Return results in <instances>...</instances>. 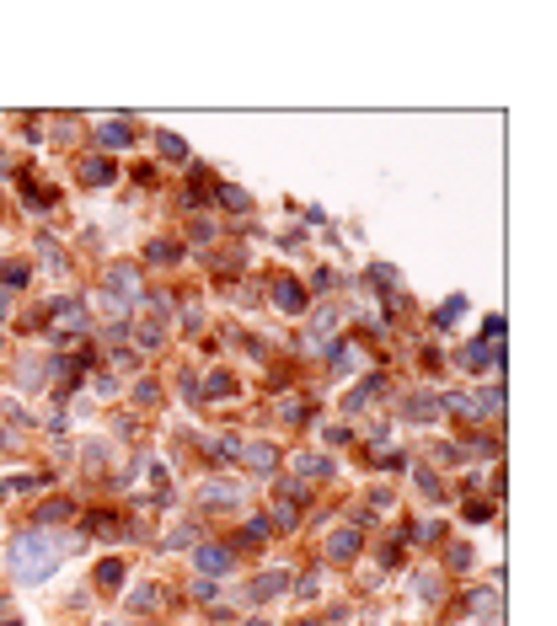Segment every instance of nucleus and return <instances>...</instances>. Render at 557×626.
I'll list each match as a JSON object with an SVG mask.
<instances>
[{
    "label": "nucleus",
    "mask_w": 557,
    "mask_h": 626,
    "mask_svg": "<svg viewBox=\"0 0 557 626\" xmlns=\"http://www.w3.org/2000/svg\"><path fill=\"white\" fill-rule=\"evenodd\" d=\"M107 284L118 289V300H140V273H134L129 263H113V268H107Z\"/></svg>",
    "instance_id": "7ed1b4c3"
},
{
    "label": "nucleus",
    "mask_w": 557,
    "mask_h": 626,
    "mask_svg": "<svg viewBox=\"0 0 557 626\" xmlns=\"http://www.w3.org/2000/svg\"><path fill=\"white\" fill-rule=\"evenodd\" d=\"M461 311H466V300H450L445 311H439V326H450V322H461Z\"/></svg>",
    "instance_id": "4be33fe9"
},
{
    "label": "nucleus",
    "mask_w": 557,
    "mask_h": 626,
    "mask_svg": "<svg viewBox=\"0 0 557 626\" xmlns=\"http://www.w3.org/2000/svg\"><path fill=\"white\" fill-rule=\"evenodd\" d=\"M434 412H439V407H434L429 396H413V402H408V418H418V423H429Z\"/></svg>",
    "instance_id": "dca6fc26"
},
{
    "label": "nucleus",
    "mask_w": 557,
    "mask_h": 626,
    "mask_svg": "<svg viewBox=\"0 0 557 626\" xmlns=\"http://www.w3.org/2000/svg\"><path fill=\"white\" fill-rule=\"evenodd\" d=\"M199 508H241V487L236 482H204L199 487Z\"/></svg>",
    "instance_id": "f03ea898"
},
{
    "label": "nucleus",
    "mask_w": 557,
    "mask_h": 626,
    "mask_svg": "<svg viewBox=\"0 0 557 626\" xmlns=\"http://www.w3.org/2000/svg\"><path fill=\"white\" fill-rule=\"evenodd\" d=\"M60 322L70 326V332H86V311L81 305H60Z\"/></svg>",
    "instance_id": "2eb2a0df"
},
{
    "label": "nucleus",
    "mask_w": 557,
    "mask_h": 626,
    "mask_svg": "<svg viewBox=\"0 0 557 626\" xmlns=\"http://www.w3.org/2000/svg\"><path fill=\"white\" fill-rule=\"evenodd\" d=\"M193 557H199V567H204V573H226V567H230V551H226V546H204V551H193Z\"/></svg>",
    "instance_id": "0eeeda50"
},
{
    "label": "nucleus",
    "mask_w": 557,
    "mask_h": 626,
    "mask_svg": "<svg viewBox=\"0 0 557 626\" xmlns=\"http://www.w3.org/2000/svg\"><path fill=\"white\" fill-rule=\"evenodd\" d=\"M461 359H466V364H472V369H482V364H488V348H482V343H477V348H466V353H461Z\"/></svg>",
    "instance_id": "5701e85b"
},
{
    "label": "nucleus",
    "mask_w": 557,
    "mask_h": 626,
    "mask_svg": "<svg viewBox=\"0 0 557 626\" xmlns=\"http://www.w3.org/2000/svg\"><path fill=\"white\" fill-rule=\"evenodd\" d=\"M156 145H161V156H172V161H188V145L177 134H156Z\"/></svg>",
    "instance_id": "ddd939ff"
},
{
    "label": "nucleus",
    "mask_w": 557,
    "mask_h": 626,
    "mask_svg": "<svg viewBox=\"0 0 557 626\" xmlns=\"http://www.w3.org/2000/svg\"><path fill=\"white\" fill-rule=\"evenodd\" d=\"M300 471H306V477H327L332 461H327V455H300Z\"/></svg>",
    "instance_id": "f3484780"
},
{
    "label": "nucleus",
    "mask_w": 557,
    "mask_h": 626,
    "mask_svg": "<svg viewBox=\"0 0 557 626\" xmlns=\"http://www.w3.org/2000/svg\"><path fill=\"white\" fill-rule=\"evenodd\" d=\"M327 551L338 557V562H354V551H359V530H338L327 541Z\"/></svg>",
    "instance_id": "423d86ee"
},
{
    "label": "nucleus",
    "mask_w": 557,
    "mask_h": 626,
    "mask_svg": "<svg viewBox=\"0 0 557 626\" xmlns=\"http://www.w3.org/2000/svg\"><path fill=\"white\" fill-rule=\"evenodd\" d=\"M97 140H102L107 150H124L134 134H129V123H102V129H97Z\"/></svg>",
    "instance_id": "1a4fd4ad"
},
{
    "label": "nucleus",
    "mask_w": 557,
    "mask_h": 626,
    "mask_svg": "<svg viewBox=\"0 0 557 626\" xmlns=\"http://www.w3.org/2000/svg\"><path fill=\"white\" fill-rule=\"evenodd\" d=\"M6 626H17V621H6Z\"/></svg>",
    "instance_id": "a878e982"
},
{
    "label": "nucleus",
    "mask_w": 557,
    "mask_h": 626,
    "mask_svg": "<svg viewBox=\"0 0 557 626\" xmlns=\"http://www.w3.org/2000/svg\"><path fill=\"white\" fill-rule=\"evenodd\" d=\"M220 203H226V209H247V193H236V187H220Z\"/></svg>",
    "instance_id": "412c9836"
},
{
    "label": "nucleus",
    "mask_w": 557,
    "mask_h": 626,
    "mask_svg": "<svg viewBox=\"0 0 557 626\" xmlns=\"http://www.w3.org/2000/svg\"><path fill=\"white\" fill-rule=\"evenodd\" d=\"M150 257H156V263H177V246H172V241H156V246H150Z\"/></svg>",
    "instance_id": "aec40b11"
},
{
    "label": "nucleus",
    "mask_w": 557,
    "mask_h": 626,
    "mask_svg": "<svg viewBox=\"0 0 557 626\" xmlns=\"http://www.w3.org/2000/svg\"><path fill=\"white\" fill-rule=\"evenodd\" d=\"M97 584H102V589L124 584V562H102V567H97Z\"/></svg>",
    "instance_id": "4468645a"
},
{
    "label": "nucleus",
    "mask_w": 557,
    "mask_h": 626,
    "mask_svg": "<svg viewBox=\"0 0 557 626\" xmlns=\"http://www.w3.org/2000/svg\"><path fill=\"white\" fill-rule=\"evenodd\" d=\"M6 311H11V300H6V295H0V316H6Z\"/></svg>",
    "instance_id": "393cba45"
},
{
    "label": "nucleus",
    "mask_w": 557,
    "mask_h": 626,
    "mask_svg": "<svg viewBox=\"0 0 557 626\" xmlns=\"http://www.w3.org/2000/svg\"><path fill=\"white\" fill-rule=\"evenodd\" d=\"M273 594H284V573H263V578H252L247 600H273Z\"/></svg>",
    "instance_id": "39448f33"
},
{
    "label": "nucleus",
    "mask_w": 557,
    "mask_h": 626,
    "mask_svg": "<svg viewBox=\"0 0 557 626\" xmlns=\"http://www.w3.org/2000/svg\"><path fill=\"white\" fill-rule=\"evenodd\" d=\"M134 338H140V348H156V343H161V322H140Z\"/></svg>",
    "instance_id": "a211bd4d"
},
{
    "label": "nucleus",
    "mask_w": 557,
    "mask_h": 626,
    "mask_svg": "<svg viewBox=\"0 0 557 626\" xmlns=\"http://www.w3.org/2000/svg\"><path fill=\"white\" fill-rule=\"evenodd\" d=\"M64 557H70V541H64V535H54V530H27V535H17L11 567H17L21 584H43Z\"/></svg>",
    "instance_id": "f257e3e1"
},
{
    "label": "nucleus",
    "mask_w": 557,
    "mask_h": 626,
    "mask_svg": "<svg viewBox=\"0 0 557 626\" xmlns=\"http://www.w3.org/2000/svg\"><path fill=\"white\" fill-rule=\"evenodd\" d=\"M204 391H209V396H230V391H236V380H230V375H209Z\"/></svg>",
    "instance_id": "6ab92c4d"
},
{
    "label": "nucleus",
    "mask_w": 557,
    "mask_h": 626,
    "mask_svg": "<svg viewBox=\"0 0 557 626\" xmlns=\"http://www.w3.org/2000/svg\"><path fill=\"white\" fill-rule=\"evenodd\" d=\"M156 600H161V589H156V584H140L134 594H129V605H134V610H150Z\"/></svg>",
    "instance_id": "f8f14e48"
},
{
    "label": "nucleus",
    "mask_w": 557,
    "mask_h": 626,
    "mask_svg": "<svg viewBox=\"0 0 557 626\" xmlns=\"http://www.w3.org/2000/svg\"><path fill=\"white\" fill-rule=\"evenodd\" d=\"M273 300H279L289 316H295V311H306V289H300L295 279H273Z\"/></svg>",
    "instance_id": "20e7f679"
},
{
    "label": "nucleus",
    "mask_w": 557,
    "mask_h": 626,
    "mask_svg": "<svg viewBox=\"0 0 557 626\" xmlns=\"http://www.w3.org/2000/svg\"><path fill=\"white\" fill-rule=\"evenodd\" d=\"M0 279H6V284H11V289H17V284H27V268H21V263H11V268H6V273H0Z\"/></svg>",
    "instance_id": "b1692460"
},
{
    "label": "nucleus",
    "mask_w": 557,
    "mask_h": 626,
    "mask_svg": "<svg viewBox=\"0 0 557 626\" xmlns=\"http://www.w3.org/2000/svg\"><path fill=\"white\" fill-rule=\"evenodd\" d=\"M81 177L97 187V182H113V161H102V156H91V161H81Z\"/></svg>",
    "instance_id": "9d476101"
},
{
    "label": "nucleus",
    "mask_w": 557,
    "mask_h": 626,
    "mask_svg": "<svg viewBox=\"0 0 557 626\" xmlns=\"http://www.w3.org/2000/svg\"><path fill=\"white\" fill-rule=\"evenodd\" d=\"M247 461H252V471H257V477H268L279 455H273V445H252V450H247Z\"/></svg>",
    "instance_id": "9b49d317"
},
{
    "label": "nucleus",
    "mask_w": 557,
    "mask_h": 626,
    "mask_svg": "<svg viewBox=\"0 0 557 626\" xmlns=\"http://www.w3.org/2000/svg\"><path fill=\"white\" fill-rule=\"evenodd\" d=\"M70 514H75V504H70V498H48V504L38 508L43 525H60V519H70Z\"/></svg>",
    "instance_id": "6e6552de"
}]
</instances>
